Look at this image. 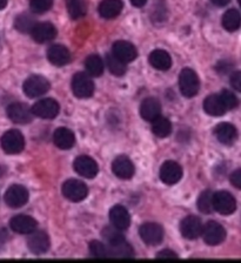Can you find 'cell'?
Returning <instances> with one entry per match:
<instances>
[{"label":"cell","instance_id":"5bb4252c","mask_svg":"<svg viewBox=\"0 0 241 263\" xmlns=\"http://www.w3.org/2000/svg\"><path fill=\"white\" fill-rule=\"evenodd\" d=\"M182 178V168L175 161H166L160 168V179L166 184H175Z\"/></svg>","mask_w":241,"mask_h":263},{"label":"cell","instance_id":"d590c367","mask_svg":"<svg viewBox=\"0 0 241 263\" xmlns=\"http://www.w3.org/2000/svg\"><path fill=\"white\" fill-rule=\"evenodd\" d=\"M103 236L105 238V241L107 242V246L119 243V242L125 240L124 235L121 234V230L116 227H106L103 230Z\"/></svg>","mask_w":241,"mask_h":263},{"label":"cell","instance_id":"bcb514c9","mask_svg":"<svg viewBox=\"0 0 241 263\" xmlns=\"http://www.w3.org/2000/svg\"><path fill=\"white\" fill-rule=\"evenodd\" d=\"M131 3H132V5L136 7H142L146 5L147 0H131Z\"/></svg>","mask_w":241,"mask_h":263},{"label":"cell","instance_id":"3957f363","mask_svg":"<svg viewBox=\"0 0 241 263\" xmlns=\"http://www.w3.org/2000/svg\"><path fill=\"white\" fill-rule=\"evenodd\" d=\"M72 92L77 98L88 99L95 93V82L85 73H77L72 79Z\"/></svg>","mask_w":241,"mask_h":263},{"label":"cell","instance_id":"f6af8a7d","mask_svg":"<svg viewBox=\"0 0 241 263\" xmlns=\"http://www.w3.org/2000/svg\"><path fill=\"white\" fill-rule=\"evenodd\" d=\"M158 10L160 11V6H159V5H158ZM165 10H166V7H162V11H164V12H162V13H166V11H165ZM159 13H161V12H159ZM154 14H155V15L153 16V19H154V20H158V19H159V20H164V19H165V16H166V14H164V16L158 15V12H157V11H154Z\"/></svg>","mask_w":241,"mask_h":263},{"label":"cell","instance_id":"5b68a950","mask_svg":"<svg viewBox=\"0 0 241 263\" xmlns=\"http://www.w3.org/2000/svg\"><path fill=\"white\" fill-rule=\"evenodd\" d=\"M50 82L42 76H31L24 82V93L28 98H38L44 96L50 89Z\"/></svg>","mask_w":241,"mask_h":263},{"label":"cell","instance_id":"8992f818","mask_svg":"<svg viewBox=\"0 0 241 263\" xmlns=\"http://www.w3.org/2000/svg\"><path fill=\"white\" fill-rule=\"evenodd\" d=\"M201 235L208 246H218L226 238V230L215 221H210L202 227Z\"/></svg>","mask_w":241,"mask_h":263},{"label":"cell","instance_id":"9a60e30c","mask_svg":"<svg viewBox=\"0 0 241 263\" xmlns=\"http://www.w3.org/2000/svg\"><path fill=\"white\" fill-rule=\"evenodd\" d=\"M75 170L78 174L84 176V178L92 179L98 174L99 167L92 158H89L87 155H81L76 159Z\"/></svg>","mask_w":241,"mask_h":263},{"label":"cell","instance_id":"603a6c76","mask_svg":"<svg viewBox=\"0 0 241 263\" xmlns=\"http://www.w3.org/2000/svg\"><path fill=\"white\" fill-rule=\"evenodd\" d=\"M47 59L52 65L61 67L71 61V53L63 45H53L47 51Z\"/></svg>","mask_w":241,"mask_h":263},{"label":"cell","instance_id":"7402d4cb","mask_svg":"<svg viewBox=\"0 0 241 263\" xmlns=\"http://www.w3.org/2000/svg\"><path fill=\"white\" fill-rule=\"evenodd\" d=\"M140 115L146 121H154L161 115V105L158 99L147 98L141 102Z\"/></svg>","mask_w":241,"mask_h":263},{"label":"cell","instance_id":"c3c4849f","mask_svg":"<svg viewBox=\"0 0 241 263\" xmlns=\"http://www.w3.org/2000/svg\"><path fill=\"white\" fill-rule=\"evenodd\" d=\"M238 2H239V4H240V7H241V0H238Z\"/></svg>","mask_w":241,"mask_h":263},{"label":"cell","instance_id":"7dc6e473","mask_svg":"<svg viewBox=\"0 0 241 263\" xmlns=\"http://www.w3.org/2000/svg\"><path fill=\"white\" fill-rule=\"evenodd\" d=\"M7 2H9V0H0V10H3V8L6 7Z\"/></svg>","mask_w":241,"mask_h":263},{"label":"cell","instance_id":"f546056e","mask_svg":"<svg viewBox=\"0 0 241 263\" xmlns=\"http://www.w3.org/2000/svg\"><path fill=\"white\" fill-rule=\"evenodd\" d=\"M36 25L35 18L30 13L19 14L14 20L15 30L20 33H31Z\"/></svg>","mask_w":241,"mask_h":263},{"label":"cell","instance_id":"f1b7e54d","mask_svg":"<svg viewBox=\"0 0 241 263\" xmlns=\"http://www.w3.org/2000/svg\"><path fill=\"white\" fill-rule=\"evenodd\" d=\"M152 132L155 137L158 138H167L172 133V123L167 118L159 117L152 121Z\"/></svg>","mask_w":241,"mask_h":263},{"label":"cell","instance_id":"484cf974","mask_svg":"<svg viewBox=\"0 0 241 263\" xmlns=\"http://www.w3.org/2000/svg\"><path fill=\"white\" fill-rule=\"evenodd\" d=\"M203 109L211 117H221L227 112L226 107L224 106L220 94H211L203 101Z\"/></svg>","mask_w":241,"mask_h":263},{"label":"cell","instance_id":"277c9868","mask_svg":"<svg viewBox=\"0 0 241 263\" xmlns=\"http://www.w3.org/2000/svg\"><path fill=\"white\" fill-rule=\"evenodd\" d=\"M2 147L7 154L22 153L25 147V139L24 135L17 129L7 130L2 138Z\"/></svg>","mask_w":241,"mask_h":263},{"label":"cell","instance_id":"e575fe53","mask_svg":"<svg viewBox=\"0 0 241 263\" xmlns=\"http://www.w3.org/2000/svg\"><path fill=\"white\" fill-rule=\"evenodd\" d=\"M198 208L203 214H210L213 211V193L211 191H205L198 199Z\"/></svg>","mask_w":241,"mask_h":263},{"label":"cell","instance_id":"cb8c5ba5","mask_svg":"<svg viewBox=\"0 0 241 263\" xmlns=\"http://www.w3.org/2000/svg\"><path fill=\"white\" fill-rule=\"evenodd\" d=\"M53 142L60 149H71L76 143V137L71 129L60 127L53 134Z\"/></svg>","mask_w":241,"mask_h":263},{"label":"cell","instance_id":"2e32d148","mask_svg":"<svg viewBox=\"0 0 241 263\" xmlns=\"http://www.w3.org/2000/svg\"><path fill=\"white\" fill-rule=\"evenodd\" d=\"M112 171L114 174H116L117 178L122 180H129L134 175L136 168H134V164L131 161L129 158L125 155H121L118 156V158L113 161Z\"/></svg>","mask_w":241,"mask_h":263},{"label":"cell","instance_id":"4316f807","mask_svg":"<svg viewBox=\"0 0 241 263\" xmlns=\"http://www.w3.org/2000/svg\"><path fill=\"white\" fill-rule=\"evenodd\" d=\"M122 7H124V4L121 0H103L98 11L104 19H113L121 13Z\"/></svg>","mask_w":241,"mask_h":263},{"label":"cell","instance_id":"836d02e7","mask_svg":"<svg viewBox=\"0 0 241 263\" xmlns=\"http://www.w3.org/2000/svg\"><path fill=\"white\" fill-rule=\"evenodd\" d=\"M106 65H107L109 72L114 74V76H117V77L124 76L126 71H127L126 64L122 63L121 60L118 59L116 55H113V53H112V54L106 55Z\"/></svg>","mask_w":241,"mask_h":263},{"label":"cell","instance_id":"8fae6325","mask_svg":"<svg viewBox=\"0 0 241 263\" xmlns=\"http://www.w3.org/2000/svg\"><path fill=\"white\" fill-rule=\"evenodd\" d=\"M27 189L20 184H13L5 193V202L11 208H20L28 202Z\"/></svg>","mask_w":241,"mask_h":263},{"label":"cell","instance_id":"ffe728a7","mask_svg":"<svg viewBox=\"0 0 241 263\" xmlns=\"http://www.w3.org/2000/svg\"><path fill=\"white\" fill-rule=\"evenodd\" d=\"M214 135L223 145L231 146L238 139V130L232 123L223 122L215 127Z\"/></svg>","mask_w":241,"mask_h":263},{"label":"cell","instance_id":"d4e9b609","mask_svg":"<svg viewBox=\"0 0 241 263\" xmlns=\"http://www.w3.org/2000/svg\"><path fill=\"white\" fill-rule=\"evenodd\" d=\"M149 61L153 68L159 69V71H167L172 66V58L170 53H167L164 49H154L153 52H151Z\"/></svg>","mask_w":241,"mask_h":263},{"label":"cell","instance_id":"74e56055","mask_svg":"<svg viewBox=\"0 0 241 263\" xmlns=\"http://www.w3.org/2000/svg\"><path fill=\"white\" fill-rule=\"evenodd\" d=\"M53 5V0H30V7L34 13L42 14L50 11Z\"/></svg>","mask_w":241,"mask_h":263},{"label":"cell","instance_id":"f35d334b","mask_svg":"<svg viewBox=\"0 0 241 263\" xmlns=\"http://www.w3.org/2000/svg\"><path fill=\"white\" fill-rule=\"evenodd\" d=\"M220 98H221L223 104H224L225 107H226L227 110H231L233 108H235V107L238 106V104H239L238 98H236L234 94L230 92V90H227V89H225V90H223L221 93H220Z\"/></svg>","mask_w":241,"mask_h":263},{"label":"cell","instance_id":"52a82bcc","mask_svg":"<svg viewBox=\"0 0 241 263\" xmlns=\"http://www.w3.org/2000/svg\"><path fill=\"white\" fill-rule=\"evenodd\" d=\"M213 209L223 215H230L236 209V201L231 193L216 192L213 194Z\"/></svg>","mask_w":241,"mask_h":263},{"label":"cell","instance_id":"4dcf8cb0","mask_svg":"<svg viewBox=\"0 0 241 263\" xmlns=\"http://www.w3.org/2000/svg\"><path fill=\"white\" fill-rule=\"evenodd\" d=\"M109 257H133L134 250L125 240L119 243L107 246Z\"/></svg>","mask_w":241,"mask_h":263},{"label":"cell","instance_id":"ac0fdd59","mask_svg":"<svg viewBox=\"0 0 241 263\" xmlns=\"http://www.w3.org/2000/svg\"><path fill=\"white\" fill-rule=\"evenodd\" d=\"M32 38L38 44H45L57 36V28L51 23L36 24L31 32Z\"/></svg>","mask_w":241,"mask_h":263},{"label":"cell","instance_id":"ee69618b","mask_svg":"<svg viewBox=\"0 0 241 263\" xmlns=\"http://www.w3.org/2000/svg\"><path fill=\"white\" fill-rule=\"evenodd\" d=\"M211 2H212V4H213V5H215V6L224 7V6L228 5L231 0H211Z\"/></svg>","mask_w":241,"mask_h":263},{"label":"cell","instance_id":"ab89813d","mask_svg":"<svg viewBox=\"0 0 241 263\" xmlns=\"http://www.w3.org/2000/svg\"><path fill=\"white\" fill-rule=\"evenodd\" d=\"M157 258L159 260H175V258H178V255L172 250L164 249L157 254Z\"/></svg>","mask_w":241,"mask_h":263},{"label":"cell","instance_id":"b9f144b4","mask_svg":"<svg viewBox=\"0 0 241 263\" xmlns=\"http://www.w3.org/2000/svg\"><path fill=\"white\" fill-rule=\"evenodd\" d=\"M231 183L235 188L241 189V168H240V170H236L235 172L232 173V175H231Z\"/></svg>","mask_w":241,"mask_h":263},{"label":"cell","instance_id":"ba28073f","mask_svg":"<svg viewBox=\"0 0 241 263\" xmlns=\"http://www.w3.org/2000/svg\"><path fill=\"white\" fill-rule=\"evenodd\" d=\"M59 110L60 106L58 101L51 98L43 99V100L35 102L32 107L33 115L42 119H54L59 114Z\"/></svg>","mask_w":241,"mask_h":263},{"label":"cell","instance_id":"44dd1931","mask_svg":"<svg viewBox=\"0 0 241 263\" xmlns=\"http://www.w3.org/2000/svg\"><path fill=\"white\" fill-rule=\"evenodd\" d=\"M109 221L113 227L119 230H126L131 224V216L127 209L122 205H114L109 211Z\"/></svg>","mask_w":241,"mask_h":263},{"label":"cell","instance_id":"4fadbf2b","mask_svg":"<svg viewBox=\"0 0 241 263\" xmlns=\"http://www.w3.org/2000/svg\"><path fill=\"white\" fill-rule=\"evenodd\" d=\"M113 55H116L118 59L121 60L122 63L127 64L132 63V61L136 60L138 57V51L136 46L133 44H131L129 41L125 40H119L116 41L113 45Z\"/></svg>","mask_w":241,"mask_h":263},{"label":"cell","instance_id":"6da1fadb","mask_svg":"<svg viewBox=\"0 0 241 263\" xmlns=\"http://www.w3.org/2000/svg\"><path fill=\"white\" fill-rule=\"evenodd\" d=\"M179 87L183 97L193 98L198 94L200 89V81L193 69L183 68L179 77Z\"/></svg>","mask_w":241,"mask_h":263},{"label":"cell","instance_id":"1f68e13d","mask_svg":"<svg viewBox=\"0 0 241 263\" xmlns=\"http://www.w3.org/2000/svg\"><path fill=\"white\" fill-rule=\"evenodd\" d=\"M85 67L91 77H100L104 73V63L97 54L87 57V59L85 60Z\"/></svg>","mask_w":241,"mask_h":263},{"label":"cell","instance_id":"60d3db41","mask_svg":"<svg viewBox=\"0 0 241 263\" xmlns=\"http://www.w3.org/2000/svg\"><path fill=\"white\" fill-rule=\"evenodd\" d=\"M231 85L232 87L238 90V92H241V72H234L231 76Z\"/></svg>","mask_w":241,"mask_h":263},{"label":"cell","instance_id":"30bf717a","mask_svg":"<svg viewBox=\"0 0 241 263\" xmlns=\"http://www.w3.org/2000/svg\"><path fill=\"white\" fill-rule=\"evenodd\" d=\"M139 234H140L141 240L149 246H157L164 238V229L160 224L153 223V222L142 224Z\"/></svg>","mask_w":241,"mask_h":263},{"label":"cell","instance_id":"e0dca14e","mask_svg":"<svg viewBox=\"0 0 241 263\" xmlns=\"http://www.w3.org/2000/svg\"><path fill=\"white\" fill-rule=\"evenodd\" d=\"M36 226L38 222L28 215H17L10 221L11 229L18 234H32L35 232Z\"/></svg>","mask_w":241,"mask_h":263},{"label":"cell","instance_id":"d6986e66","mask_svg":"<svg viewBox=\"0 0 241 263\" xmlns=\"http://www.w3.org/2000/svg\"><path fill=\"white\" fill-rule=\"evenodd\" d=\"M28 249L35 255H40L46 253L50 249L51 242L50 237L44 232H33L27 241Z\"/></svg>","mask_w":241,"mask_h":263},{"label":"cell","instance_id":"8d00e7d4","mask_svg":"<svg viewBox=\"0 0 241 263\" xmlns=\"http://www.w3.org/2000/svg\"><path fill=\"white\" fill-rule=\"evenodd\" d=\"M89 253L93 257H109L108 247L100 241H92L89 243Z\"/></svg>","mask_w":241,"mask_h":263},{"label":"cell","instance_id":"7c38bea8","mask_svg":"<svg viewBox=\"0 0 241 263\" xmlns=\"http://www.w3.org/2000/svg\"><path fill=\"white\" fill-rule=\"evenodd\" d=\"M202 223L201 220L197 216H187L181 221L180 232L181 235L187 240H197L202 233Z\"/></svg>","mask_w":241,"mask_h":263},{"label":"cell","instance_id":"83f0119b","mask_svg":"<svg viewBox=\"0 0 241 263\" xmlns=\"http://www.w3.org/2000/svg\"><path fill=\"white\" fill-rule=\"evenodd\" d=\"M223 26L228 32L238 31L241 26V14L235 8H231L223 16Z\"/></svg>","mask_w":241,"mask_h":263},{"label":"cell","instance_id":"d6a6232c","mask_svg":"<svg viewBox=\"0 0 241 263\" xmlns=\"http://www.w3.org/2000/svg\"><path fill=\"white\" fill-rule=\"evenodd\" d=\"M66 6L69 16L73 20H78L86 14L87 7L85 0H66Z\"/></svg>","mask_w":241,"mask_h":263},{"label":"cell","instance_id":"9c48e42d","mask_svg":"<svg viewBox=\"0 0 241 263\" xmlns=\"http://www.w3.org/2000/svg\"><path fill=\"white\" fill-rule=\"evenodd\" d=\"M7 117L10 118L11 121L19 125H26L30 123L33 119V112L30 107L22 102H14L7 107Z\"/></svg>","mask_w":241,"mask_h":263},{"label":"cell","instance_id":"7bdbcfd3","mask_svg":"<svg viewBox=\"0 0 241 263\" xmlns=\"http://www.w3.org/2000/svg\"><path fill=\"white\" fill-rule=\"evenodd\" d=\"M7 232L5 229H0V248H2V247L5 245V242H6V240H7Z\"/></svg>","mask_w":241,"mask_h":263},{"label":"cell","instance_id":"7a4b0ae2","mask_svg":"<svg viewBox=\"0 0 241 263\" xmlns=\"http://www.w3.org/2000/svg\"><path fill=\"white\" fill-rule=\"evenodd\" d=\"M63 195L66 197L68 201L72 202H80L86 199L88 194V188L83 181L77 179H69L66 182H64L61 187Z\"/></svg>","mask_w":241,"mask_h":263}]
</instances>
